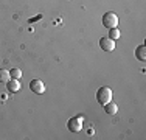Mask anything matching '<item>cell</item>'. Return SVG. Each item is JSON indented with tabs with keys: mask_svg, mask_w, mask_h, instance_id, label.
<instances>
[{
	"mask_svg": "<svg viewBox=\"0 0 146 140\" xmlns=\"http://www.w3.org/2000/svg\"><path fill=\"white\" fill-rule=\"evenodd\" d=\"M6 87H8V90L9 92H13V93H16V92H19L20 90V83H19V79H9L8 83H6Z\"/></svg>",
	"mask_w": 146,
	"mask_h": 140,
	"instance_id": "cell-6",
	"label": "cell"
},
{
	"mask_svg": "<svg viewBox=\"0 0 146 140\" xmlns=\"http://www.w3.org/2000/svg\"><path fill=\"white\" fill-rule=\"evenodd\" d=\"M100 47H101V50H104V51H112V50H115V41L110 39L109 36L101 37V39H100Z\"/></svg>",
	"mask_w": 146,
	"mask_h": 140,
	"instance_id": "cell-4",
	"label": "cell"
},
{
	"mask_svg": "<svg viewBox=\"0 0 146 140\" xmlns=\"http://www.w3.org/2000/svg\"><path fill=\"white\" fill-rule=\"evenodd\" d=\"M103 25L106 28H117L118 25V16L113 11H107L106 14L103 16Z\"/></svg>",
	"mask_w": 146,
	"mask_h": 140,
	"instance_id": "cell-2",
	"label": "cell"
},
{
	"mask_svg": "<svg viewBox=\"0 0 146 140\" xmlns=\"http://www.w3.org/2000/svg\"><path fill=\"white\" fill-rule=\"evenodd\" d=\"M30 89L34 93H44L45 92V84L40 79H31L30 81Z\"/></svg>",
	"mask_w": 146,
	"mask_h": 140,
	"instance_id": "cell-5",
	"label": "cell"
},
{
	"mask_svg": "<svg viewBox=\"0 0 146 140\" xmlns=\"http://www.w3.org/2000/svg\"><path fill=\"white\" fill-rule=\"evenodd\" d=\"M9 75H11L13 79H20V76H22V70L20 69H13V70H9Z\"/></svg>",
	"mask_w": 146,
	"mask_h": 140,
	"instance_id": "cell-11",
	"label": "cell"
},
{
	"mask_svg": "<svg viewBox=\"0 0 146 140\" xmlns=\"http://www.w3.org/2000/svg\"><path fill=\"white\" fill-rule=\"evenodd\" d=\"M96 100H98V103L101 104V106H104L106 103H109V101L112 100V89L107 87V86L100 87L98 92H96Z\"/></svg>",
	"mask_w": 146,
	"mask_h": 140,
	"instance_id": "cell-1",
	"label": "cell"
},
{
	"mask_svg": "<svg viewBox=\"0 0 146 140\" xmlns=\"http://www.w3.org/2000/svg\"><path fill=\"white\" fill-rule=\"evenodd\" d=\"M104 111H106L109 115H115L117 112H118V106H117L115 103H113L112 100H110L109 103H106V104H104Z\"/></svg>",
	"mask_w": 146,
	"mask_h": 140,
	"instance_id": "cell-8",
	"label": "cell"
},
{
	"mask_svg": "<svg viewBox=\"0 0 146 140\" xmlns=\"http://www.w3.org/2000/svg\"><path fill=\"white\" fill-rule=\"evenodd\" d=\"M109 37L113 39V41L120 39V30H118V28H110L109 30Z\"/></svg>",
	"mask_w": 146,
	"mask_h": 140,
	"instance_id": "cell-10",
	"label": "cell"
},
{
	"mask_svg": "<svg viewBox=\"0 0 146 140\" xmlns=\"http://www.w3.org/2000/svg\"><path fill=\"white\" fill-rule=\"evenodd\" d=\"M135 58L141 62L146 61V47L145 45H138L137 47V50H135Z\"/></svg>",
	"mask_w": 146,
	"mask_h": 140,
	"instance_id": "cell-7",
	"label": "cell"
},
{
	"mask_svg": "<svg viewBox=\"0 0 146 140\" xmlns=\"http://www.w3.org/2000/svg\"><path fill=\"white\" fill-rule=\"evenodd\" d=\"M9 79H11L9 70H6V69H0V83H8Z\"/></svg>",
	"mask_w": 146,
	"mask_h": 140,
	"instance_id": "cell-9",
	"label": "cell"
},
{
	"mask_svg": "<svg viewBox=\"0 0 146 140\" xmlns=\"http://www.w3.org/2000/svg\"><path fill=\"white\" fill-rule=\"evenodd\" d=\"M67 126H68V129H70L72 132H79L82 129V118L81 117H73V118L68 120Z\"/></svg>",
	"mask_w": 146,
	"mask_h": 140,
	"instance_id": "cell-3",
	"label": "cell"
}]
</instances>
